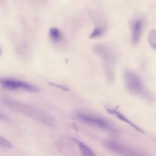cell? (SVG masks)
Here are the masks:
<instances>
[{"mask_svg": "<svg viewBox=\"0 0 156 156\" xmlns=\"http://www.w3.org/2000/svg\"><path fill=\"white\" fill-rule=\"evenodd\" d=\"M49 37L54 42H58L63 38V34L61 30L55 27H51L49 30Z\"/></svg>", "mask_w": 156, "mask_h": 156, "instance_id": "9c48e42d", "label": "cell"}, {"mask_svg": "<svg viewBox=\"0 0 156 156\" xmlns=\"http://www.w3.org/2000/svg\"><path fill=\"white\" fill-rule=\"evenodd\" d=\"M1 85L7 90H23L31 93L40 91V88L30 82L12 77H2L0 80Z\"/></svg>", "mask_w": 156, "mask_h": 156, "instance_id": "5b68a950", "label": "cell"}, {"mask_svg": "<svg viewBox=\"0 0 156 156\" xmlns=\"http://www.w3.org/2000/svg\"><path fill=\"white\" fill-rule=\"evenodd\" d=\"M105 32V28L101 26L95 27L90 35V38H94L101 36Z\"/></svg>", "mask_w": 156, "mask_h": 156, "instance_id": "7c38bea8", "label": "cell"}, {"mask_svg": "<svg viewBox=\"0 0 156 156\" xmlns=\"http://www.w3.org/2000/svg\"><path fill=\"white\" fill-rule=\"evenodd\" d=\"M93 51L102 60L107 82L110 83H113L115 79V65L116 63V55L114 49L109 45L98 44L93 46Z\"/></svg>", "mask_w": 156, "mask_h": 156, "instance_id": "7a4b0ae2", "label": "cell"}, {"mask_svg": "<svg viewBox=\"0 0 156 156\" xmlns=\"http://www.w3.org/2000/svg\"><path fill=\"white\" fill-rule=\"evenodd\" d=\"M1 101L3 104L14 112L49 127L55 125V121L53 116L40 108L11 98H4Z\"/></svg>", "mask_w": 156, "mask_h": 156, "instance_id": "6da1fadb", "label": "cell"}, {"mask_svg": "<svg viewBox=\"0 0 156 156\" xmlns=\"http://www.w3.org/2000/svg\"><path fill=\"white\" fill-rule=\"evenodd\" d=\"M107 147L119 156H149L146 152L114 141H107Z\"/></svg>", "mask_w": 156, "mask_h": 156, "instance_id": "8992f818", "label": "cell"}, {"mask_svg": "<svg viewBox=\"0 0 156 156\" xmlns=\"http://www.w3.org/2000/svg\"><path fill=\"white\" fill-rule=\"evenodd\" d=\"M124 81L127 90L135 95H143L145 88L140 76L130 69H126L124 72Z\"/></svg>", "mask_w": 156, "mask_h": 156, "instance_id": "277c9868", "label": "cell"}, {"mask_svg": "<svg viewBox=\"0 0 156 156\" xmlns=\"http://www.w3.org/2000/svg\"><path fill=\"white\" fill-rule=\"evenodd\" d=\"M49 84H51V85H52V86H55V87H58V88H62V90H68V89L66 88V87H63V86H62V85H58V84H57V83H49Z\"/></svg>", "mask_w": 156, "mask_h": 156, "instance_id": "5bb4252c", "label": "cell"}, {"mask_svg": "<svg viewBox=\"0 0 156 156\" xmlns=\"http://www.w3.org/2000/svg\"><path fill=\"white\" fill-rule=\"evenodd\" d=\"M76 118L80 121L104 130L113 132L114 128L106 119L92 113L85 111H78L75 114Z\"/></svg>", "mask_w": 156, "mask_h": 156, "instance_id": "3957f363", "label": "cell"}, {"mask_svg": "<svg viewBox=\"0 0 156 156\" xmlns=\"http://www.w3.org/2000/svg\"><path fill=\"white\" fill-rule=\"evenodd\" d=\"M105 110L110 113V115H112L113 116H115L117 118H118L119 119H120L121 121H122L124 122H125L126 123L129 124L130 126H132V127H133L135 129H136V130L143 133V130L142 129H141L139 127H138L136 125H135V124H133L130 120H129L126 116H124L122 113H121L120 112H119L118 110L113 108H110L108 107H105Z\"/></svg>", "mask_w": 156, "mask_h": 156, "instance_id": "ba28073f", "label": "cell"}, {"mask_svg": "<svg viewBox=\"0 0 156 156\" xmlns=\"http://www.w3.org/2000/svg\"><path fill=\"white\" fill-rule=\"evenodd\" d=\"M76 141L78 143L79 149L83 156H95L94 152L88 146L77 140H76Z\"/></svg>", "mask_w": 156, "mask_h": 156, "instance_id": "30bf717a", "label": "cell"}, {"mask_svg": "<svg viewBox=\"0 0 156 156\" xmlns=\"http://www.w3.org/2000/svg\"><path fill=\"white\" fill-rule=\"evenodd\" d=\"M143 27V21L141 18L134 20L130 27L131 41L133 44H137L140 41Z\"/></svg>", "mask_w": 156, "mask_h": 156, "instance_id": "52a82bcc", "label": "cell"}, {"mask_svg": "<svg viewBox=\"0 0 156 156\" xmlns=\"http://www.w3.org/2000/svg\"><path fill=\"white\" fill-rule=\"evenodd\" d=\"M148 41L153 49L156 50V30L152 29L148 34Z\"/></svg>", "mask_w": 156, "mask_h": 156, "instance_id": "8fae6325", "label": "cell"}, {"mask_svg": "<svg viewBox=\"0 0 156 156\" xmlns=\"http://www.w3.org/2000/svg\"><path fill=\"white\" fill-rule=\"evenodd\" d=\"M0 144L2 147L7 149H10L13 147L12 143L9 140L2 136L0 137Z\"/></svg>", "mask_w": 156, "mask_h": 156, "instance_id": "4fadbf2b", "label": "cell"}]
</instances>
